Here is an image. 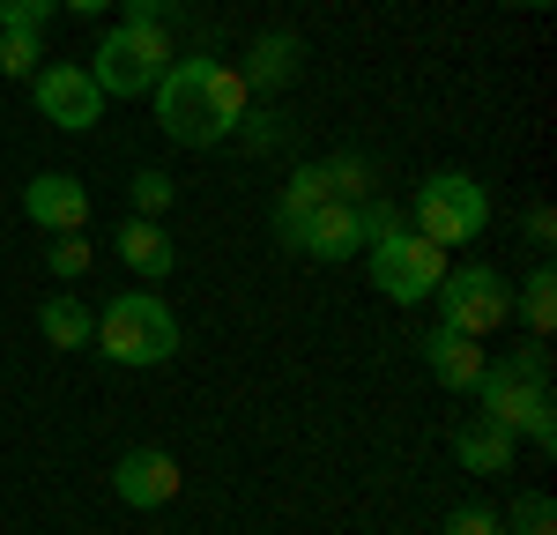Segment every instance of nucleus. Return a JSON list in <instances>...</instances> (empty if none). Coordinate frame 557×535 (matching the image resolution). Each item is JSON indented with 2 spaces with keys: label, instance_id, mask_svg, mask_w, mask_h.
<instances>
[{
  "label": "nucleus",
  "instance_id": "obj_14",
  "mask_svg": "<svg viewBox=\"0 0 557 535\" xmlns=\"http://www.w3.org/2000/svg\"><path fill=\"white\" fill-rule=\"evenodd\" d=\"M424 364H431V380L438 387H454V395H475V380H483V343L475 335H454V327H431L424 335Z\"/></svg>",
  "mask_w": 557,
  "mask_h": 535
},
{
  "label": "nucleus",
  "instance_id": "obj_1",
  "mask_svg": "<svg viewBox=\"0 0 557 535\" xmlns=\"http://www.w3.org/2000/svg\"><path fill=\"white\" fill-rule=\"evenodd\" d=\"M149 97H157V127H164V141H178V149H215V141H231L238 120L253 112L246 75L223 67L215 52H186V60H172L164 83L149 89Z\"/></svg>",
  "mask_w": 557,
  "mask_h": 535
},
{
  "label": "nucleus",
  "instance_id": "obj_23",
  "mask_svg": "<svg viewBox=\"0 0 557 535\" xmlns=\"http://www.w3.org/2000/svg\"><path fill=\"white\" fill-rule=\"evenodd\" d=\"M134 216H164V209H172V178L157 172V164H149V172H134Z\"/></svg>",
  "mask_w": 557,
  "mask_h": 535
},
{
  "label": "nucleus",
  "instance_id": "obj_21",
  "mask_svg": "<svg viewBox=\"0 0 557 535\" xmlns=\"http://www.w3.org/2000/svg\"><path fill=\"white\" fill-rule=\"evenodd\" d=\"M45 268H52L60 283H75V275H89V268H97V253H89V238H83V231H67V238H52Z\"/></svg>",
  "mask_w": 557,
  "mask_h": 535
},
{
  "label": "nucleus",
  "instance_id": "obj_29",
  "mask_svg": "<svg viewBox=\"0 0 557 535\" xmlns=\"http://www.w3.org/2000/svg\"><path fill=\"white\" fill-rule=\"evenodd\" d=\"M60 8H75V15H97V8H112V0H60Z\"/></svg>",
  "mask_w": 557,
  "mask_h": 535
},
{
  "label": "nucleus",
  "instance_id": "obj_11",
  "mask_svg": "<svg viewBox=\"0 0 557 535\" xmlns=\"http://www.w3.org/2000/svg\"><path fill=\"white\" fill-rule=\"evenodd\" d=\"M23 216L38 223V231H52V238H67V231L89 223V186L67 178V172H38L23 186Z\"/></svg>",
  "mask_w": 557,
  "mask_h": 535
},
{
  "label": "nucleus",
  "instance_id": "obj_9",
  "mask_svg": "<svg viewBox=\"0 0 557 535\" xmlns=\"http://www.w3.org/2000/svg\"><path fill=\"white\" fill-rule=\"evenodd\" d=\"M275 246H290L305 261H349V253H364V238H357V201H320V209H305L298 223H275Z\"/></svg>",
  "mask_w": 557,
  "mask_h": 535
},
{
  "label": "nucleus",
  "instance_id": "obj_7",
  "mask_svg": "<svg viewBox=\"0 0 557 535\" xmlns=\"http://www.w3.org/2000/svg\"><path fill=\"white\" fill-rule=\"evenodd\" d=\"M431 298H438V312H446L438 327H454V335H475V343H483V335H498V327L513 320V283H506V275H498L491 261L446 268Z\"/></svg>",
  "mask_w": 557,
  "mask_h": 535
},
{
  "label": "nucleus",
  "instance_id": "obj_17",
  "mask_svg": "<svg viewBox=\"0 0 557 535\" xmlns=\"http://www.w3.org/2000/svg\"><path fill=\"white\" fill-rule=\"evenodd\" d=\"M520 327L535 335V343H550L557 335V268H528V283H520Z\"/></svg>",
  "mask_w": 557,
  "mask_h": 535
},
{
  "label": "nucleus",
  "instance_id": "obj_13",
  "mask_svg": "<svg viewBox=\"0 0 557 535\" xmlns=\"http://www.w3.org/2000/svg\"><path fill=\"white\" fill-rule=\"evenodd\" d=\"M298 67H305V38H298V30H260L238 75H246V89H253V97H275V89L298 83Z\"/></svg>",
  "mask_w": 557,
  "mask_h": 535
},
{
  "label": "nucleus",
  "instance_id": "obj_19",
  "mask_svg": "<svg viewBox=\"0 0 557 535\" xmlns=\"http://www.w3.org/2000/svg\"><path fill=\"white\" fill-rule=\"evenodd\" d=\"M320 172H327V186H335V201H364L372 194V157H320Z\"/></svg>",
  "mask_w": 557,
  "mask_h": 535
},
{
  "label": "nucleus",
  "instance_id": "obj_8",
  "mask_svg": "<svg viewBox=\"0 0 557 535\" xmlns=\"http://www.w3.org/2000/svg\"><path fill=\"white\" fill-rule=\"evenodd\" d=\"M30 97H38V112L60 134H89V127H97V112L112 104L104 89L89 83V67H67V60H60V67H38V75H30Z\"/></svg>",
  "mask_w": 557,
  "mask_h": 535
},
{
  "label": "nucleus",
  "instance_id": "obj_30",
  "mask_svg": "<svg viewBox=\"0 0 557 535\" xmlns=\"http://www.w3.org/2000/svg\"><path fill=\"white\" fill-rule=\"evenodd\" d=\"M520 8H550V0H520Z\"/></svg>",
  "mask_w": 557,
  "mask_h": 535
},
{
  "label": "nucleus",
  "instance_id": "obj_12",
  "mask_svg": "<svg viewBox=\"0 0 557 535\" xmlns=\"http://www.w3.org/2000/svg\"><path fill=\"white\" fill-rule=\"evenodd\" d=\"M112 253H120V268L127 275H141V283H164L178 268V253H172V231L157 216H127L120 231H112Z\"/></svg>",
  "mask_w": 557,
  "mask_h": 535
},
{
  "label": "nucleus",
  "instance_id": "obj_6",
  "mask_svg": "<svg viewBox=\"0 0 557 535\" xmlns=\"http://www.w3.org/2000/svg\"><path fill=\"white\" fill-rule=\"evenodd\" d=\"M364 261H372V290H380V298H394V306H424L431 290H438V275L454 268V253L401 223V231H386L380 246H364Z\"/></svg>",
  "mask_w": 557,
  "mask_h": 535
},
{
  "label": "nucleus",
  "instance_id": "obj_26",
  "mask_svg": "<svg viewBox=\"0 0 557 535\" xmlns=\"http://www.w3.org/2000/svg\"><path fill=\"white\" fill-rule=\"evenodd\" d=\"M238 141H246V157H268V149L283 141V120H275V112H246V120H238Z\"/></svg>",
  "mask_w": 557,
  "mask_h": 535
},
{
  "label": "nucleus",
  "instance_id": "obj_10",
  "mask_svg": "<svg viewBox=\"0 0 557 535\" xmlns=\"http://www.w3.org/2000/svg\"><path fill=\"white\" fill-rule=\"evenodd\" d=\"M112 490H120V506H134V513H157V506H172L178 490H186V469H178L164 446H127L112 461Z\"/></svg>",
  "mask_w": 557,
  "mask_h": 535
},
{
  "label": "nucleus",
  "instance_id": "obj_3",
  "mask_svg": "<svg viewBox=\"0 0 557 535\" xmlns=\"http://www.w3.org/2000/svg\"><path fill=\"white\" fill-rule=\"evenodd\" d=\"M409 231H424L431 246H469V238H483L491 231V194H483V178L469 172H431L417 194H409Z\"/></svg>",
  "mask_w": 557,
  "mask_h": 535
},
{
  "label": "nucleus",
  "instance_id": "obj_16",
  "mask_svg": "<svg viewBox=\"0 0 557 535\" xmlns=\"http://www.w3.org/2000/svg\"><path fill=\"white\" fill-rule=\"evenodd\" d=\"M38 327H45V343H52V350H83V343H97V312H89L83 298H45Z\"/></svg>",
  "mask_w": 557,
  "mask_h": 535
},
{
  "label": "nucleus",
  "instance_id": "obj_2",
  "mask_svg": "<svg viewBox=\"0 0 557 535\" xmlns=\"http://www.w3.org/2000/svg\"><path fill=\"white\" fill-rule=\"evenodd\" d=\"M97 350L127 372H149V364H172L178 357V312L157 298V290H120L112 306L97 312Z\"/></svg>",
  "mask_w": 557,
  "mask_h": 535
},
{
  "label": "nucleus",
  "instance_id": "obj_22",
  "mask_svg": "<svg viewBox=\"0 0 557 535\" xmlns=\"http://www.w3.org/2000/svg\"><path fill=\"white\" fill-rule=\"evenodd\" d=\"M386 231H401V209L380 201V194H364V201H357V238H364V246H380Z\"/></svg>",
  "mask_w": 557,
  "mask_h": 535
},
{
  "label": "nucleus",
  "instance_id": "obj_20",
  "mask_svg": "<svg viewBox=\"0 0 557 535\" xmlns=\"http://www.w3.org/2000/svg\"><path fill=\"white\" fill-rule=\"evenodd\" d=\"M38 38L45 30H0V75L30 83V75H38Z\"/></svg>",
  "mask_w": 557,
  "mask_h": 535
},
{
  "label": "nucleus",
  "instance_id": "obj_5",
  "mask_svg": "<svg viewBox=\"0 0 557 535\" xmlns=\"http://www.w3.org/2000/svg\"><path fill=\"white\" fill-rule=\"evenodd\" d=\"M164 67H172V30L120 23V30H104V45H97L89 83L104 89V97H149V89L164 83Z\"/></svg>",
  "mask_w": 557,
  "mask_h": 535
},
{
  "label": "nucleus",
  "instance_id": "obj_28",
  "mask_svg": "<svg viewBox=\"0 0 557 535\" xmlns=\"http://www.w3.org/2000/svg\"><path fill=\"white\" fill-rule=\"evenodd\" d=\"M528 238H535V246H550V238H557V216H550V201H535V209H528Z\"/></svg>",
  "mask_w": 557,
  "mask_h": 535
},
{
  "label": "nucleus",
  "instance_id": "obj_4",
  "mask_svg": "<svg viewBox=\"0 0 557 535\" xmlns=\"http://www.w3.org/2000/svg\"><path fill=\"white\" fill-rule=\"evenodd\" d=\"M475 401H483V416H491V424H506L520 446H535V453H557V401H550V387L520 380L513 364H483V380H475Z\"/></svg>",
  "mask_w": 557,
  "mask_h": 535
},
{
  "label": "nucleus",
  "instance_id": "obj_15",
  "mask_svg": "<svg viewBox=\"0 0 557 535\" xmlns=\"http://www.w3.org/2000/svg\"><path fill=\"white\" fill-rule=\"evenodd\" d=\"M520 439L506 432V424H491V416H475L469 432H454V461L469 469V476H498V469H513Z\"/></svg>",
  "mask_w": 557,
  "mask_h": 535
},
{
  "label": "nucleus",
  "instance_id": "obj_27",
  "mask_svg": "<svg viewBox=\"0 0 557 535\" xmlns=\"http://www.w3.org/2000/svg\"><path fill=\"white\" fill-rule=\"evenodd\" d=\"M164 15H186V0H127V23H149V30H164Z\"/></svg>",
  "mask_w": 557,
  "mask_h": 535
},
{
  "label": "nucleus",
  "instance_id": "obj_24",
  "mask_svg": "<svg viewBox=\"0 0 557 535\" xmlns=\"http://www.w3.org/2000/svg\"><path fill=\"white\" fill-rule=\"evenodd\" d=\"M446 535H506V513L498 506H454L446 513Z\"/></svg>",
  "mask_w": 557,
  "mask_h": 535
},
{
  "label": "nucleus",
  "instance_id": "obj_25",
  "mask_svg": "<svg viewBox=\"0 0 557 535\" xmlns=\"http://www.w3.org/2000/svg\"><path fill=\"white\" fill-rule=\"evenodd\" d=\"M60 0H0V30H45Z\"/></svg>",
  "mask_w": 557,
  "mask_h": 535
},
{
  "label": "nucleus",
  "instance_id": "obj_18",
  "mask_svg": "<svg viewBox=\"0 0 557 535\" xmlns=\"http://www.w3.org/2000/svg\"><path fill=\"white\" fill-rule=\"evenodd\" d=\"M506 535H557V498L550 490H520L513 513H506Z\"/></svg>",
  "mask_w": 557,
  "mask_h": 535
}]
</instances>
